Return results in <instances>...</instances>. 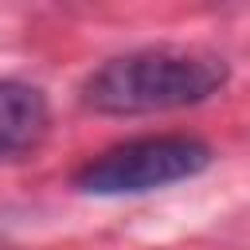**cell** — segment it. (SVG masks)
I'll list each match as a JSON object with an SVG mask.
<instances>
[{
    "instance_id": "3957f363",
    "label": "cell",
    "mask_w": 250,
    "mask_h": 250,
    "mask_svg": "<svg viewBox=\"0 0 250 250\" xmlns=\"http://www.w3.org/2000/svg\"><path fill=\"white\" fill-rule=\"evenodd\" d=\"M47 133V98L27 82H0V156L39 145Z\"/></svg>"
},
{
    "instance_id": "6da1fadb",
    "label": "cell",
    "mask_w": 250,
    "mask_h": 250,
    "mask_svg": "<svg viewBox=\"0 0 250 250\" xmlns=\"http://www.w3.org/2000/svg\"><path fill=\"white\" fill-rule=\"evenodd\" d=\"M227 82V62L199 47H145L98 66L82 98L98 113H164L199 105Z\"/></svg>"
},
{
    "instance_id": "7a4b0ae2",
    "label": "cell",
    "mask_w": 250,
    "mask_h": 250,
    "mask_svg": "<svg viewBox=\"0 0 250 250\" xmlns=\"http://www.w3.org/2000/svg\"><path fill=\"white\" fill-rule=\"evenodd\" d=\"M211 164V148L195 137H141L94 156L78 172L86 195H137L199 176Z\"/></svg>"
}]
</instances>
